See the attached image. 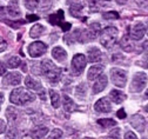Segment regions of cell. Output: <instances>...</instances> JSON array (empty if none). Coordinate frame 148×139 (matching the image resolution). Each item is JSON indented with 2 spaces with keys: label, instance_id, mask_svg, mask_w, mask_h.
I'll return each instance as SVG.
<instances>
[{
  "label": "cell",
  "instance_id": "obj_1",
  "mask_svg": "<svg viewBox=\"0 0 148 139\" xmlns=\"http://www.w3.org/2000/svg\"><path fill=\"white\" fill-rule=\"evenodd\" d=\"M41 66V73L45 75V78L51 84H57L60 82L61 78V70L55 66L49 59H45L40 64Z\"/></svg>",
  "mask_w": 148,
  "mask_h": 139
},
{
  "label": "cell",
  "instance_id": "obj_2",
  "mask_svg": "<svg viewBox=\"0 0 148 139\" xmlns=\"http://www.w3.org/2000/svg\"><path fill=\"white\" fill-rule=\"evenodd\" d=\"M34 99H35V95L24 87H18V89L13 90L11 95H10L11 103H13L18 106H23L27 103H31L34 100Z\"/></svg>",
  "mask_w": 148,
  "mask_h": 139
},
{
  "label": "cell",
  "instance_id": "obj_3",
  "mask_svg": "<svg viewBox=\"0 0 148 139\" xmlns=\"http://www.w3.org/2000/svg\"><path fill=\"white\" fill-rule=\"evenodd\" d=\"M118 34H119V31L116 27L114 26H107L102 30V33L100 34V43L101 45L109 50V48H112L116 40H118Z\"/></svg>",
  "mask_w": 148,
  "mask_h": 139
},
{
  "label": "cell",
  "instance_id": "obj_4",
  "mask_svg": "<svg viewBox=\"0 0 148 139\" xmlns=\"http://www.w3.org/2000/svg\"><path fill=\"white\" fill-rule=\"evenodd\" d=\"M101 32V28H100V24L98 23H94V24H92L87 30H85L80 37H79V40L81 43H88L90 40H94V39L100 34Z\"/></svg>",
  "mask_w": 148,
  "mask_h": 139
},
{
  "label": "cell",
  "instance_id": "obj_5",
  "mask_svg": "<svg viewBox=\"0 0 148 139\" xmlns=\"http://www.w3.org/2000/svg\"><path fill=\"white\" fill-rule=\"evenodd\" d=\"M110 79L115 86L122 89L127 83V72L121 68H112L110 70Z\"/></svg>",
  "mask_w": 148,
  "mask_h": 139
},
{
  "label": "cell",
  "instance_id": "obj_6",
  "mask_svg": "<svg viewBox=\"0 0 148 139\" xmlns=\"http://www.w3.org/2000/svg\"><path fill=\"white\" fill-rule=\"evenodd\" d=\"M86 64H87V60H86V57L81 53H78L73 57L72 59V70L74 72L75 75H80L85 67H86Z\"/></svg>",
  "mask_w": 148,
  "mask_h": 139
},
{
  "label": "cell",
  "instance_id": "obj_7",
  "mask_svg": "<svg viewBox=\"0 0 148 139\" xmlns=\"http://www.w3.org/2000/svg\"><path fill=\"white\" fill-rule=\"evenodd\" d=\"M48 20L52 25H57V26H60L62 28V31L67 32L71 30L72 25L69 23H64V11L62 10H59L57 14H52L49 15Z\"/></svg>",
  "mask_w": 148,
  "mask_h": 139
},
{
  "label": "cell",
  "instance_id": "obj_8",
  "mask_svg": "<svg viewBox=\"0 0 148 139\" xmlns=\"http://www.w3.org/2000/svg\"><path fill=\"white\" fill-rule=\"evenodd\" d=\"M46 51H47V46L42 41H34L28 46V54L32 58L41 57L42 54L46 53Z\"/></svg>",
  "mask_w": 148,
  "mask_h": 139
},
{
  "label": "cell",
  "instance_id": "obj_9",
  "mask_svg": "<svg viewBox=\"0 0 148 139\" xmlns=\"http://www.w3.org/2000/svg\"><path fill=\"white\" fill-rule=\"evenodd\" d=\"M147 85V74L146 73H136L133 78L132 83V90L135 92L142 91Z\"/></svg>",
  "mask_w": 148,
  "mask_h": 139
},
{
  "label": "cell",
  "instance_id": "obj_10",
  "mask_svg": "<svg viewBox=\"0 0 148 139\" xmlns=\"http://www.w3.org/2000/svg\"><path fill=\"white\" fill-rule=\"evenodd\" d=\"M25 84H26V86L28 87V89H31V90H34V91H36L38 92V94L40 95V98L41 99H45V90L42 89V86H41V84H40V82H38V80H35L34 78H32L31 75H27L26 77V79H25Z\"/></svg>",
  "mask_w": 148,
  "mask_h": 139
},
{
  "label": "cell",
  "instance_id": "obj_11",
  "mask_svg": "<svg viewBox=\"0 0 148 139\" xmlns=\"http://www.w3.org/2000/svg\"><path fill=\"white\" fill-rule=\"evenodd\" d=\"M146 34V26L141 23L135 24L132 28H129V38L134 39V40H140Z\"/></svg>",
  "mask_w": 148,
  "mask_h": 139
},
{
  "label": "cell",
  "instance_id": "obj_12",
  "mask_svg": "<svg viewBox=\"0 0 148 139\" xmlns=\"http://www.w3.org/2000/svg\"><path fill=\"white\" fill-rule=\"evenodd\" d=\"M131 125L139 132H143L146 130V119L141 114H134L131 117Z\"/></svg>",
  "mask_w": 148,
  "mask_h": 139
},
{
  "label": "cell",
  "instance_id": "obj_13",
  "mask_svg": "<svg viewBox=\"0 0 148 139\" xmlns=\"http://www.w3.org/2000/svg\"><path fill=\"white\" fill-rule=\"evenodd\" d=\"M94 110L97 112H102V113H108L112 111V104H110L108 98H101L95 103Z\"/></svg>",
  "mask_w": 148,
  "mask_h": 139
},
{
  "label": "cell",
  "instance_id": "obj_14",
  "mask_svg": "<svg viewBox=\"0 0 148 139\" xmlns=\"http://www.w3.org/2000/svg\"><path fill=\"white\" fill-rule=\"evenodd\" d=\"M21 82V74L18 72H11L5 75L4 78V84L8 86H15L18 84H20Z\"/></svg>",
  "mask_w": 148,
  "mask_h": 139
},
{
  "label": "cell",
  "instance_id": "obj_15",
  "mask_svg": "<svg viewBox=\"0 0 148 139\" xmlns=\"http://www.w3.org/2000/svg\"><path fill=\"white\" fill-rule=\"evenodd\" d=\"M6 12L12 18L20 17V10H19V3H18V0H12V1H10L8 6L6 8Z\"/></svg>",
  "mask_w": 148,
  "mask_h": 139
},
{
  "label": "cell",
  "instance_id": "obj_16",
  "mask_svg": "<svg viewBox=\"0 0 148 139\" xmlns=\"http://www.w3.org/2000/svg\"><path fill=\"white\" fill-rule=\"evenodd\" d=\"M106 86H107V77L105 74H100L98 77V80L93 85V93L97 94V93L103 91L106 89Z\"/></svg>",
  "mask_w": 148,
  "mask_h": 139
},
{
  "label": "cell",
  "instance_id": "obj_17",
  "mask_svg": "<svg viewBox=\"0 0 148 139\" xmlns=\"http://www.w3.org/2000/svg\"><path fill=\"white\" fill-rule=\"evenodd\" d=\"M52 55H53V58H54L57 62L62 63V62H65V60H66L67 53H66V51H65L62 47L57 46V47H54V48L52 50Z\"/></svg>",
  "mask_w": 148,
  "mask_h": 139
},
{
  "label": "cell",
  "instance_id": "obj_18",
  "mask_svg": "<svg viewBox=\"0 0 148 139\" xmlns=\"http://www.w3.org/2000/svg\"><path fill=\"white\" fill-rule=\"evenodd\" d=\"M102 58V53L99 48L93 47L88 50V62L90 63H99Z\"/></svg>",
  "mask_w": 148,
  "mask_h": 139
},
{
  "label": "cell",
  "instance_id": "obj_19",
  "mask_svg": "<svg viewBox=\"0 0 148 139\" xmlns=\"http://www.w3.org/2000/svg\"><path fill=\"white\" fill-rule=\"evenodd\" d=\"M103 71V66L102 65H94L92 66L88 71V74H87V78L88 80H94V79H97Z\"/></svg>",
  "mask_w": 148,
  "mask_h": 139
},
{
  "label": "cell",
  "instance_id": "obj_20",
  "mask_svg": "<svg viewBox=\"0 0 148 139\" xmlns=\"http://www.w3.org/2000/svg\"><path fill=\"white\" fill-rule=\"evenodd\" d=\"M47 133H48V129L47 127L39 126V127H36V129L31 131V137L33 139H44Z\"/></svg>",
  "mask_w": 148,
  "mask_h": 139
},
{
  "label": "cell",
  "instance_id": "obj_21",
  "mask_svg": "<svg viewBox=\"0 0 148 139\" xmlns=\"http://www.w3.org/2000/svg\"><path fill=\"white\" fill-rule=\"evenodd\" d=\"M109 94H110V98H112V100L115 103V104H121L122 102H125L126 100V94L125 93H122L121 91H119V90H112L109 92Z\"/></svg>",
  "mask_w": 148,
  "mask_h": 139
},
{
  "label": "cell",
  "instance_id": "obj_22",
  "mask_svg": "<svg viewBox=\"0 0 148 139\" xmlns=\"http://www.w3.org/2000/svg\"><path fill=\"white\" fill-rule=\"evenodd\" d=\"M120 46H121V48H122L123 51H126V52L133 51V44L131 43V38H129L127 34L122 37L121 41H120Z\"/></svg>",
  "mask_w": 148,
  "mask_h": 139
},
{
  "label": "cell",
  "instance_id": "obj_23",
  "mask_svg": "<svg viewBox=\"0 0 148 139\" xmlns=\"http://www.w3.org/2000/svg\"><path fill=\"white\" fill-rule=\"evenodd\" d=\"M82 10H84V6L81 4H74L71 6L69 12L74 18H82V14H81Z\"/></svg>",
  "mask_w": 148,
  "mask_h": 139
},
{
  "label": "cell",
  "instance_id": "obj_24",
  "mask_svg": "<svg viewBox=\"0 0 148 139\" xmlns=\"http://www.w3.org/2000/svg\"><path fill=\"white\" fill-rule=\"evenodd\" d=\"M44 31H45V27H44L42 25L36 24V25H34V26L31 28V31H29V37H31V38H38V37H40V35L44 33Z\"/></svg>",
  "mask_w": 148,
  "mask_h": 139
},
{
  "label": "cell",
  "instance_id": "obj_25",
  "mask_svg": "<svg viewBox=\"0 0 148 139\" xmlns=\"http://www.w3.org/2000/svg\"><path fill=\"white\" fill-rule=\"evenodd\" d=\"M64 109L66 112H73L75 109V104L68 95H64Z\"/></svg>",
  "mask_w": 148,
  "mask_h": 139
},
{
  "label": "cell",
  "instance_id": "obj_26",
  "mask_svg": "<svg viewBox=\"0 0 148 139\" xmlns=\"http://www.w3.org/2000/svg\"><path fill=\"white\" fill-rule=\"evenodd\" d=\"M49 95H51V100H52L53 107L58 109L60 106V97H59L58 92H55L54 90H49Z\"/></svg>",
  "mask_w": 148,
  "mask_h": 139
},
{
  "label": "cell",
  "instance_id": "obj_27",
  "mask_svg": "<svg viewBox=\"0 0 148 139\" xmlns=\"http://www.w3.org/2000/svg\"><path fill=\"white\" fill-rule=\"evenodd\" d=\"M98 124L105 129L107 127H112V126H115L116 125V122L114 119H110V118H105V119H99L98 120Z\"/></svg>",
  "mask_w": 148,
  "mask_h": 139
},
{
  "label": "cell",
  "instance_id": "obj_28",
  "mask_svg": "<svg viewBox=\"0 0 148 139\" xmlns=\"http://www.w3.org/2000/svg\"><path fill=\"white\" fill-rule=\"evenodd\" d=\"M18 112L19 111H16L14 107H7L6 110V117L8 118V120L14 123L16 119H18Z\"/></svg>",
  "mask_w": 148,
  "mask_h": 139
},
{
  "label": "cell",
  "instance_id": "obj_29",
  "mask_svg": "<svg viewBox=\"0 0 148 139\" xmlns=\"http://www.w3.org/2000/svg\"><path fill=\"white\" fill-rule=\"evenodd\" d=\"M20 59L18 58V57H11L10 59H8V62H7V65H8V67L10 68H16L18 66H20Z\"/></svg>",
  "mask_w": 148,
  "mask_h": 139
},
{
  "label": "cell",
  "instance_id": "obj_30",
  "mask_svg": "<svg viewBox=\"0 0 148 139\" xmlns=\"http://www.w3.org/2000/svg\"><path fill=\"white\" fill-rule=\"evenodd\" d=\"M62 136H64V133L60 129H54L46 139H62Z\"/></svg>",
  "mask_w": 148,
  "mask_h": 139
},
{
  "label": "cell",
  "instance_id": "obj_31",
  "mask_svg": "<svg viewBox=\"0 0 148 139\" xmlns=\"http://www.w3.org/2000/svg\"><path fill=\"white\" fill-rule=\"evenodd\" d=\"M40 4V0H25V6L27 7V10H35L36 7L39 6Z\"/></svg>",
  "mask_w": 148,
  "mask_h": 139
},
{
  "label": "cell",
  "instance_id": "obj_32",
  "mask_svg": "<svg viewBox=\"0 0 148 139\" xmlns=\"http://www.w3.org/2000/svg\"><path fill=\"white\" fill-rule=\"evenodd\" d=\"M6 139H18V130L14 126H11L6 132Z\"/></svg>",
  "mask_w": 148,
  "mask_h": 139
},
{
  "label": "cell",
  "instance_id": "obj_33",
  "mask_svg": "<svg viewBox=\"0 0 148 139\" xmlns=\"http://www.w3.org/2000/svg\"><path fill=\"white\" fill-rule=\"evenodd\" d=\"M88 4H89V8L92 12H98L100 10L99 0H88Z\"/></svg>",
  "mask_w": 148,
  "mask_h": 139
},
{
  "label": "cell",
  "instance_id": "obj_34",
  "mask_svg": "<svg viewBox=\"0 0 148 139\" xmlns=\"http://www.w3.org/2000/svg\"><path fill=\"white\" fill-rule=\"evenodd\" d=\"M103 18L105 19H119L120 15L118 12H114V11H110V12H105L103 14Z\"/></svg>",
  "mask_w": 148,
  "mask_h": 139
},
{
  "label": "cell",
  "instance_id": "obj_35",
  "mask_svg": "<svg viewBox=\"0 0 148 139\" xmlns=\"http://www.w3.org/2000/svg\"><path fill=\"white\" fill-rule=\"evenodd\" d=\"M120 138V129H114L109 132L107 139H119Z\"/></svg>",
  "mask_w": 148,
  "mask_h": 139
},
{
  "label": "cell",
  "instance_id": "obj_36",
  "mask_svg": "<svg viewBox=\"0 0 148 139\" xmlns=\"http://www.w3.org/2000/svg\"><path fill=\"white\" fill-rule=\"evenodd\" d=\"M7 25H10V26H12L13 28H18L20 25H23L24 24V21H8V20H6L5 21Z\"/></svg>",
  "mask_w": 148,
  "mask_h": 139
},
{
  "label": "cell",
  "instance_id": "obj_37",
  "mask_svg": "<svg viewBox=\"0 0 148 139\" xmlns=\"http://www.w3.org/2000/svg\"><path fill=\"white\" fill-rule=\"evenodd\" d=\"M36 20H39V17L36 15V14H29L26 17V21L27 23H31V21H36Z\"/></svg>",
  "mask_w": 148,
  "mask_h": 139
},
{
  "label": "cell",
  "instance_id": "obj_38",
  "mask_svg": "<svg viewBox=\"0 0 148 139\" xmlns=\"http://www.w3.org/2000/svg\"><path fill=\"white\" fill-rule=\"evenodd\" d=\"M6 48H7V43L0 37V52H4Z\"/></svg>",
  "mask_w": 148,
  "mask_h": 139
},
{
  "label": "cell",
  "instance_id": "obj_39",
  "mask_svg": "<svg viewBox=\"0 0 148 139\" xmlns=\"http://www.w3.org/2000/svg\"><path fill=\"white\" fill-rule=\"evenodd\" d=\"M125 139H138V137L135 136L134 132L128 131V132H126V134H125Z\"/></svg>",
  "mask_w": 148,
  "mask_h": 139
},
{
  "label": "cell",
  "instance_id": "obj_40",
  "mask_svg": "<svg viewBox=\"0 0 148 139\" xmlns=\"http://www.w3.org/2000/svg\"><path fill=\"white\" fill-rule=\"evenodd\" d=\"M6 127H7L6 122H5V120H3V119H0V134L4 133V132L6 131Z\"/></svg>",
  "mask_w": 148,
  "mask_h": 139
},
{
  "label": "cell",
  "instance_id": "obj_41",
  "mask_svg": "<svg viewBox=\"0 0 148 139\" xmlns=\"http://www.w3.org/2000/svg\"><path fill=\"white\" fill-rule=\"evenodd\" d=\"M116 115H118V118H120V119H125V118H126V112H125V110H123V109L119 110V111L116 112Z\"/></svg>",
  "mask_w": 148,
  "mask_h": 139
},
{
  "label": "cell",
  "instance_id": "obj_42",
  "mask_svg": "<svg viewBox=\"0 0 148 139\" xmlns=\"http://www.w3.org/2000/svg\"><path fill=\"white\" fill-rule=\"evenodd\" d=\"M6 73V66L4 65V63L0 62V75H3Z\"/></svg>",
  "mask_w": 148,
  "mask_h": 139
},
{
  "label": "cell",
  "instance_id": "obj_43",
  "mask_svg": "<svg viewBox=\"0 0 148 139\" xmlns=\"http://www.w3.org/2000/svg\"><path fill=\"white\" fill-rule=\"evenodd\" d=\"M127 1H128V0H116V3L119 5H125V4H127Z\"/></svg>",
  "mask_w": 148,
  "mask_h": 139
},
{
  "label": "cell",
  "instance_id": "obj_44",
  "mask_svg": "<svg viewBox=\"0 0 148 139\" xmlns=\"http://www.w3.org/2000/svg\"><path fill=\"white\" fill-rule=\"evenodd\" d=\"M4 102V95L3 94H0V104H1Z\"/></svg>",
  "mask_w": 148,
  "mask_h": 139
},
{
  "label": "cell",
  "instance_id": "obj_45",
  "mask_svg": "<svg viewBox=\"0 0 148 139\" xmlns=\"http://www.w3.org/2000/svg\"><path fill=\"white\" fill-rule=\"evenodd\" d=\"M84 139H92V138H84Z\"/></svg>",
  "mask_w": 148,
  "mask_h": 139
},
{
  "label": "cell",
  "instance_id": "obj_46",
  "mask_svg": "<svg viewBox=\"0 0 148 139\" xmlns=\"http://www.w3.org/2000/svg\"><path fill=\"white\" fill-rule=\"evenodd\" d=\"M143 1H147V0H143Z\"/></svg>",
  "mask_w": 148,
  "mask_h": 139
}]
</instances>
